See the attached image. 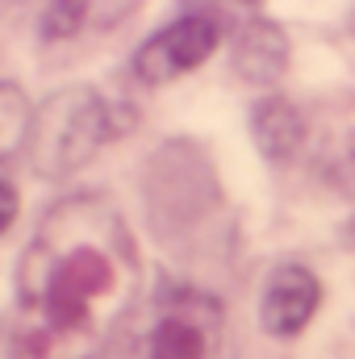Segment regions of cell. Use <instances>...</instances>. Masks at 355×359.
Listing matches in <instances>:
<instances>
[{"mask_svg": "<svg viewBox=\"0 0 355 359\" xmlns=\"http://www.w3.org/2000/svg\"><path fill=\"white\" fill-rule=\"evenodd\" d=\"M142 288L126 217L96 192L51 205L17 268V347L25 359H96Z\"/></svg>", "mask_w": 355, "mask_h": 359, "instance_id": "6da1fadb", "label": "cell"}, {"mask_svg": "<svg viewBox=\"0 0 355 359\" xmlns=\"http://www.w3.org/2000/svg\"><path fill=\"white\" fill-rule=\"evenodd\" d=\"M113 134L117 121L109 100L88 84H67L34 109L25 155L42 180H67L84 163H92Z\"/></svg>", "mask_w": 355, "mask_h": 359, "instance_id": "7a4b0ae2", "label": "cell"}, {"mask_svg": "<svg viewBox=\"0 0 355 359\" xmlns=\"http://www.w3.org/2000/svg\"><path fill=\"white\" fill-rule=\"evenodd\" d=\"M147 359H230L226 305L201 288L163 292L151 322Z\"/></svg>", "mask_w": 355, "mask_h": 359, "instance_id": "3957f363", "label": "cell"}, {"mask_svg": "<svg viewBox=\"0 0 355 359\" xmlns=\"http://www.w3.org/2000/svg\"><path fill=\"white\" fill-rule=\"evenodd\" d=\"M222 42V21L209 13H184L180 21L163 25L134 50V76L151 88L172 84L180 76L196 72Z\"/></svg>", "mask_w": 355, "mask_h": 359, "instance_id": "277c9868", "label": "cell"}, {"mask_svg": "<svg viewBox=\"0 0 355 359\" xmlns=\"http://www.w3.org/2000/svg\"><path fill=\"white\" fill-rule=\"evenodd\" d=\"M322 305V284L318 276L301 264H284L272 271L260 301V322L272 339H297Z\"/></svg>", "mask_w": 355, "mask_h": 359, "instance_id": "5b68a950", "label": "cell"}, {"mask_svg": "<svg viewBox=\"0 0 355 359\" xmlns=\"http://www.w3.org/2000/svg\"><path fill=\"white\" fill-rule=\"evenodd\" d=\"M234 76L255 84V88H272L284 72H288V38L276 21L255 17L239 29L234 38Z\"/></svg>", "mask_w": 355, "mask_h": 359, "instance_id": "8992f818", "label": "cell"}, {"mask_svg": "<svg viewBox=\"0 0 355 359\" xmlns=\"http://www.w3.org/2000/svg\"><path fill=\"white\" fill-rule=\"evenodd\" d=\"M305 117L293 100L284 96H264L255 109H251V138L260 147L267 163H288L301 147H305Z\"/></svg>", "mask_w": 355, "mask_h": 359, "instance_id": "52a82bcc", "label": "cell"}, {"mask_svg": "<svg viewBox=\"0 0 355 359\" xmlns=\"http://www.w3.org/2000/svg\"><path fill=\"white\" fill-rule=\"evenodd\" d=\"M29 121H34V109H29L25 92L0 80V168L29 142Z\"/></svg>", "mask_w": 355, "mask_h": 359, "instance_id": "ba28073f", "label": "cell"}, {"mask_svg": "<svg viewBox=\"0 0 355 359\" xmlns=\"http://www.w3.org/2000/svg\"><path fill=\"white\" fill-rule=\"evenodd\" d=\"M84 21H88V0H46L42 38L46 42H67L84 29Z\"/></svg>", "mask_w": 355, "mask_h": 359, "instance_id": "9c48e42d", "label": "cell"}, {"mask_svg": "<svg viewBox=\"0 0 355 359\" xmlns=\"http://www.w3.org/2000/svg\"><path fill=\"white\" fill-rule=\"evenodd\" d=\"M322 176H326V184H330L335 192L355 196V134L351 138H343V142H335V147L326 151V159H322Z\"/></svg>", "mask_w": 355, "mask_h": 359, "instance_id": "30bf717a", "label": "cell"}, {"mask_svg": "<svg viewBox=\"0 0 355 359\" xmlns=\"http://www.w3.org/2000/svg\"><path fill=\"white\" fill-rule=\"evenodd\" d=\"M17 222V188L8 180H0V234H8Z\"/></svg>", "mask_w": 355, "mask_h": 359, "instance_id": "8fae6325", "label": "cell"}, {"mask_svg": "<svg viewBox=\"0 0 355 359\" xmlns=\"http://www.w3.org/2000/svg\"><path fill=\"white\" fill-rule=\"evenodd\" d=\"M347 243H355V217H351V226H347Z\"/></svg>", "mask_w": 355, "mask_h": 359, "instance_id": "7c38bea8", "label": "cell"}, {"mask_svg": "<svg viewBox=\"0 0 355 359\" xmlns=\"http://www.w3.org/2000/svg\"><path fill=\"white\" fill-rule=\"evenodd\" d=\"M234 4H260V0H234Z\"/></svg>", "mask_w": 355, "mask_h": 359, "instance_id": "4fadbf2b", "label": "cell"}]
</instances>
